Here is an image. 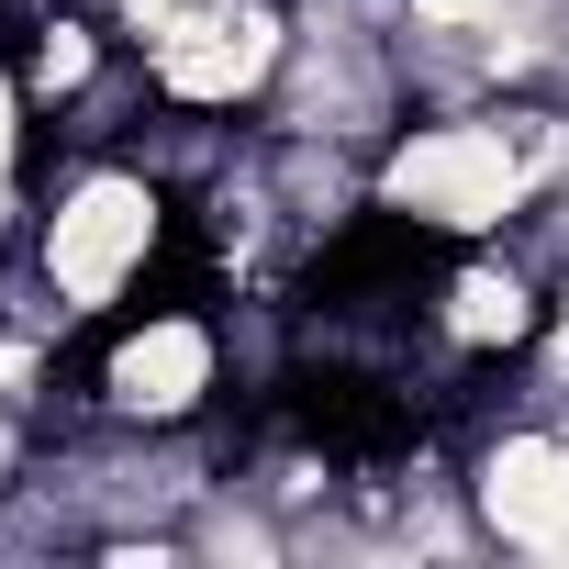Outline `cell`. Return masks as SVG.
Masks as SVG:
<instances>
[{"mask_svg": "<svg viewBox=\"0 0 569 569\" xmlns=\"http://www.w3.org/2000/svg\"><path fill=\"white\" fill-rule=\"evenodd\" d=\"M525 179H536V157L502 123H436V134H413L391 157V201L425 212V223H447V234H491L525 201Z\"/></svg>", "mask_w": 569, "mask_h": 569, "instance_id": "cell-1", "label": "cell"}, {"mask_svg": "<svg viewBox=\"0 0 569 569\" xmlns=\"http://www.w3.org/2000/svg\"><path fill=\"white\" fill-rule=\"evenodd\" d=\"M146 246H157V190L146 179H79L46 223V279L68 291V313H101V302H123Z\"/></svg>", "mask_w": 569, "mask_h": 569, "instance_id": "cell-2", "label": "cell"}, {"mask_svg": "<svg viewBox=\"0 0 569 569\" xmlns=\"http://www.w3.org/2000/svg\"><path fill=\"white\" fill-rule=\"evenodd\" d=\"M268 68H279V23L257 0H190L157 34V90L168 101H246Z\"/></svg>", "mask_w": 569, "mask_h": 569, "instance_id": "cell-3", "label": "cell"}, {"mask_svg": "<svg viewBox=\"0 0 569 569\" xmlns=\"http://www.w3.org/2000/svg\"><path fill=\"white\" fill-rule=\"evenodd\" d=\"M480 513L525 558H569V447L558 436H502L480 469Z\"/></svg>", "mask_w": 569, "mask_h": 569, "instance_id": "cell-4", "label": "cell"}, {"mask_svg": "<svg viewBox=\"0 0 569 569\" xmlns=\"http://www.w3.org/2000/svg\"><path fill=\"white\" fill-rule=\"evenodd\" d=\"M201 391H212V336L190 313H168V325H146V336L112 347V402L123 413H190Z\"/></svg>", "mask_w": 569, "mask_h": 569, "instance_id": "cell-5", "label": "cell"}, {"mask_svg": "<svg viewBox=\"0 0 569 569\" xmlns=\"http://www.w3.org/2000/svg\"><path fill=\"white\" fill-rule=\"evenodd\" d=\"M525 325H536V302H525L513 268H469L458 291H447V336H458V347H513Z\"/></svg>", "mask_w": 569, "mask_h": 569, "instance_id": "cell-6", "label": "cell"}, {"mask_svg": "<svg viewBox=\"0 0 569 569\" xmlns=\"http://www.w3.org/2000/svg\"><path fill=\"white\" fill-rule=\"evenodd\" d=\"M34 79H46V90H79V79H90V34H79V23H46V46H34Z\"/></svg>", "mask_w": 569, "mask_h": 569, "instance_id": "cell-7", "label": "cell"}, {"mask_svg": "<svg viewBox=\"0 0 569 569\" xmlns=\"http://www.w3.org/2000/svg\"><path fill=\"white\" fill-rule=\"evenodd\" d=\"M168 12H179V0H123V23H134V34H146V46H157V34H168Z\"/></svg>", "mask_w": 569, "mask_h": 569, "instance_id": "cell-8", "label": "cell"}, {"mask_svg": "<svg viewBox=\"0 0 569 569\" xmlns=\"http://www.w3.org/2000/svg\"><path fill=\"white\" fill-rule=\"evenodd\" d=\"M0 179H12V79H0Z\"/></svg>", "mask_w": 569, "mask_h": 569, "instance_id": "cell-9", "label": "cell"}]
</instances>
